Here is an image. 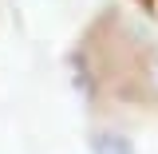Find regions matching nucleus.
<instances>
[{"label": "nucleus", "instance_id": "f257e3e1", "mask_svg": "<svg viewBox=\"0 0 158 154\" xmlns=\"http://www.w3.org/2000/svg\"><path fill=\"white\" fill-rule=\"evenodd\" d=\"M91 150L95 154H135V146H131V138L115 135V131H95L91 135Z\"/></svg>", "mask_w": 158, "mask_h": 154}, {"label": "nucleus", "instance_id": "f03ea898", "mask_svg": "<svg viewBox=\"0 0 158 154\" xmlns=\"http://www.w3.org/2000/svg\"><path fill=\"white\" fill-rule=\"evenodd\" d=\"M150 71H154V79H158V56H154V59H150Z\"/></svg>", "mask_w": 158, "mask_h": 154}]
</instances>
